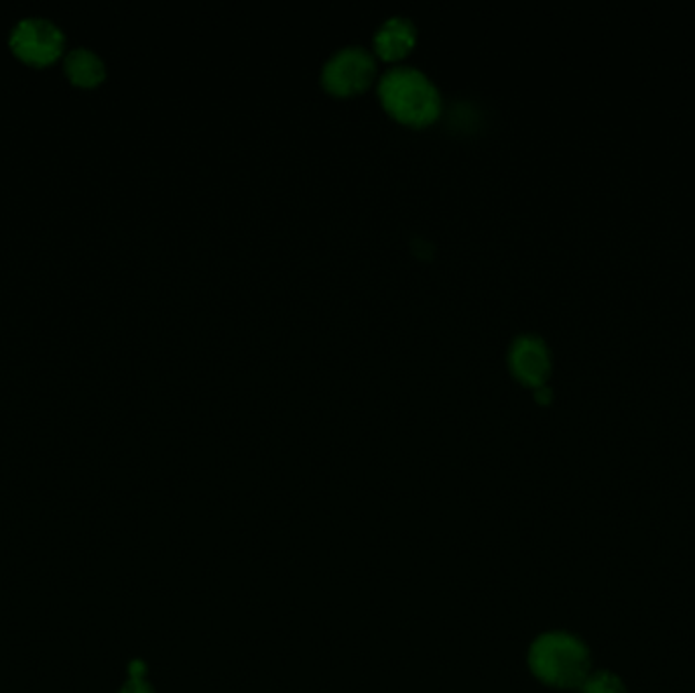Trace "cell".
I'll return each mask as SVG.
<instances>
[{"label": "cell", "instance_id": "obj_6", "mask_svg": "<svg viewBox=\"0 0 695 693\" xmlns=\"http://www.w3.org/2000/svg\"><path fill=\"white\" fill-rule=\"evenodd\" d=\"M418 39V27L407 16H388L374 33V47L385 60L405 55Z\"/></svg>", "mask_w": 695, "mask_h": 693}, {"label": "cell", "instance_id": "obj_7", "mask_svg": "<svg viewBox=\"0 0 695 693\" xmlns=\"http://www.w3.org/2000/svg\"><path fill=\"white\" fill-rule=\"evenodd\" d=\"M63 65H65V74L72 79V84L82 86V88L98 86L107 77L104 60L88 47L72 49L65 55Z\"/></svg>", "mask_w": 695, "mask_h": 693}, {"label": "cell", "instance_id": "obj_1", "mask_svg": "<svg viewBox=\"0 0 695 693\" xmlns=\"http://www.w3.org/2000/svg\"><path fill=\"white\" fill-rule=\"evenodd\" d=\"M385 109L402 123L425 124L442 110V96L432 77L413 65H395L378 82Z\"/></svg>", "mask_w": 695, "mask_h": 693}, {"label": "cell", "instance_id": "obj_5", "mask_svg": "<svg viewBox=\"0 0 695 693\" xmlns=\"http://www.w3.org/2000/svg\"><path fill=\"white\" fill-rule=\"evenodd\" d=\"M510 369L529 385L541 386L551 369L547 344L535 334H523L510 344Z\"/></svg>", "mask_w": 695, "mask_h": 693}, {"label": "cell", "instance_id": "obj_8", "mask_svg": "<svg viewBox=\"0 0 695 693\" xmlns=\"http://www.w3.org/2000/svg\"><path fill=\"white\" fill-rule=\"evenodd\" d=\"M582 692L584 693H626L624 683L608 671H600L594 676H587L586 681L582 683Z\"/></svg>", "mask_w": 695, "mask_h": 693}, {"label": "cell", "instance_id": "obj_4", "mask_svg": "<svg viewBox=\"0 0 695 693\" xmlns=\"http://www.w3.org/2000/svg\"><path fill=\"white\" fill-rule=\"evenodd\" d=\"M374 58L367 47H342L325 62L322 82L330 92L344 96L362 90L374 77Z\"/></svg>", "mask_w": 695, "mask_h": 693}, {"label": "cell", "instance_id": "obj_2", "mask_svg": "<svg viewBox=\"0 0 695 693\" xmlns=\"http://www.w3.org/2000/svg\"><path fill=\"white\" fill-rule=\"evenodd\" d=\"M529 663L533 673L549 685L582 688L589 669V653L573 634L549 632L533 643Z\"/></svg>", "mask_w": 695, "mask_h": 693}, {"label": "cell", "instance_id": "obj_9", "mask_svg": "<svg viewBox=\"0 0 695 693\" xmlns=\"http://www.w3.org/2000/svg\"><path fill=\"white\" fill-rule=\"evenodd\" d=\"M124 693H151V690H149L145 683H140V681H133V683L124 690Z\"/></svg>", "mask_w": 695, "mask_h": 693}, {"label": "cell", "instance_id": "obj_3", "mask_svg": "<svg viewBox=\"0 0 695 693\" xmlns=\"http://www.w3.org/2000/svg\"><path fill=\"white\" fill-rule=\"evenodd\" d=\"M65 35L62 29L41 16L21 18L11 32V47L23 62L47 65L62 55Z\"/></svg>", "mask_w": 695, "mask_h": 693}]
</instances>
